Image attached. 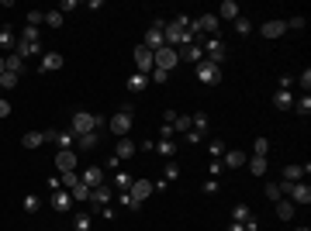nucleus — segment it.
Masks as SVG:
<instances>
[{
  "label": "nucleus",
  "instance_id": "nucleus-1",
  "mask_svg": "<svg viewBox=\"0 0 311 231\" xmlns=\"http://www.w3.org/2000/svg\"><path fill=\"white\" fill-rule=\"evenodd\" d=\"M107 128V117L104 114H90V111H76L73 121H69V131L73 135H90V131H104Z\"/></svg>",
  "mask_w": 311,
  "mask_h": 231
},
{
  "label": "nucleus",
  "instance_id": "nucleus-2",
  "mask_svg": "<svg viewBox=\"0 0 311 231\" xmlns=\"http://www.w3.org/2000/svg\"><path fill=\"white\" fill-rule=\"evenodd\" d=\"M107 128H111V135L128 138V131H132V104H125V107H121V111L107 121Z\"/></svg>",
  "mask_w": 311,
  "mask_h": 231
},
{
  "label": "nucleus",
  "instance_id": "nucleus-3",
  "mask_svg": "<svg viewBox=\"0 0 311 231\" xmlns=\"http://www.w3.org/2000/svg\"><path fill=\"white\" fill-rule=\"evenodd\" d=\"M197 79L208 83V86H214V83L221 79V66L211 62V59H201V62H197Z\"/></svg>",
  "mask_w": 311,
  "mask_h": 231
},
{
  "label": "nucleus",
  "instance_id": "nucleus-4",
  "mask_svg": "<svg viewBox=\"0 0 311 231\" xmlns=\"http://www.w3.org/2000/svg\"><path fill=\"white\" fill-rule=\"evenodd\" d=\"M152 62H156V69H173V66H180V52L176 49H170V45H163L159 52H152Z\"/></svg>",
  "mask_w": 311,
  "mask_h": 231
},
{
  "label": "nucleus",
  "instance_id": "nucleus-5",
  "mask_svg": "<svg viewBox=\"0 0 311 231\" xmlns=\"http://www.w3.org/2000/svg\"><path fill=\"white\" fill-rule=\"evenodd\" d=\"M152 190H156V183H152V179H142V176H138L135 183H132V190H128V197H132L138 207H142V204H145V200L152 197Z\"/></svg>",
  "mask_w": 311,
  "mask_h": 231
},
{
  "label": "nucleus",
  "instance_id": "nucleus-6",
  "mask_svg": "<svg viewBox=\"0 0 311 231\" xmlns=\"http://www.w3.org/2000/svg\"><path fill=\"white\" fill-rule=\"evenodd\" d=\"M135 66H138V73L142 76H149L156 69V62H152V52L145 49V45H135Z\"/></svg>",
  "mask_w": 311,
  "mask_h": 231
},
{
  "label": "nucleus",
  "instance_id": "nucleus-7",
  "mask_svg": "<svg viewBox=\"0 0 311 231\" xmlns=\"http://www.w3.org/2000/svg\"><path fill=\"white\" fill-rule=\"evenodd\" d=\"M80 183H83L87 190H97V187H104V169H100V166H90V169H83Z\"/></svg>",
  "mask_w": 311,
  "mask_h": 231
},
{
  "label": "nucleus",
  "instance_id": "nucleus-8",
  "mask_svg": "<svg viewBox=\"0 0 311 231\" xmlns=\"http://www.w3.org/2000/svg\"><path fill=\"white\" fill-rule=\"evenodd\" d=\"M142 45H145V49H149V52H159V49H163V45H166V38H163V28H149V31H145V41H142Z\"/></svg>",
  "mask_w": 311,
  "mask_h": 231
},
{
  "label": "nucleus",
  "instance_id": "nucleus-9",
  "mask_svg": "<svg viewBox=\"0 0 311 231\" xmlns=\"http://www.w3.org/2000/svg\"><path fill=\"white\" fill-rule=\"evenodd\" d=\"M14 52H18L21 59H31V56H42V41H31V38H21L18 45H14Z\"/></svg>",
  "mask_w": 311,
  "mask_h": 231
},
{
  "label": "nucleus",
  "instance_id": "nucleus-10",
  "mask_svg": "<svg viewBox=\"0 0 311 231\" xmlns=\"http://www.w3.org/2000/svg\"><path fill=\"white\" fill-rule=\"evenodd\" d=\"M56 166H59V173H73V169H76V152H73V149H62V152L56 155Z\"/></svg>",
  "mask_w": 311,
  "mask_h": 231
},
{
  "label": "nucleus",
  "instance_id": "nucleus-11",
  "mask_svg": "<svg viewBox=\"0 0 311 231\" xmlns=\"http://www.w3.org/2000/svg\"><path fill=\"white\" fill-rule=\"evenodd\" d=\"M204 56L211 59V62H218V66H221V59H225V45H221L218 38H208V41H204Z\"/></svg>",
  "mask_w": 311,
  "mask_h": 231
},
{
  "label": "nucleus",
  "instance_id": "nucleus-12",
  "mask_svg": "<svg viewBox=\"0 0 311 231\" xmlns=\"http://www.w3.org/2000/svg\"><path fill=\"white\" fill-rule=\"evenodd\" d=\"M197 31L201 35H214L218 31V14H201L197 18Z\"/></svg>",
  "mask_w": 311,
  "mask_h": 231
},
{
  "label": "nucleus",
  "instance_id": "nucleus-13",
  "mask_svg": "<svg viewBox=\"0 0 311 231\" xmlns=\"http://www.w3.org/2000/svg\"><path fill=\"white\" fill-rule=\"evenodd\" d=\"M42 73H52V69H62V56L59 52H42Z\"/></svg>",
  "mask_w": 311,
  "mask_h": 231
},
{
  "label": "nucleus",
  "instance_id": "nucleus-14",
  "mask_svg": "<svg viewBox=\"0 0 311 231\" xmlns=\"http://www.w3.org/2000/svg\"><path fill=\"white\" fill-rule=\"evenodd\" d=\"M291 204H311L308 183H294V187H291Z\"/></svg>",
  "mask_w": 311,
  "mask_h": 231
},
{
  "label": "nucleus",
  "instance_id": "nucleus-15",
  "mask_svg": "<svg viewBox=\"0 0 311 231\" xmlns=\"http://www.w3.org/2000/svg\"><path fill=\"white\" fill-rule=\"evenodd\" d=\"M135 149H138V145L132 142V138H121V142L114 145V155L121 159V162H125V159H132V155H135Z\"/></svg>",
  "mask_w": 311,
  "mask_h": 231
},
{
  "label": "nucleus",
  "instance_id": "nucleus-16",
  "mask_svg": "<svg viewBox=\"0 0 311 231\" xmlns=\"http://www.w3.org/2000/svg\"><path fill=\"white\" fill-rule=\"evenodd\" d=\"M52 207H56V211H69V207H73L69 190H52Z\"/></svg>",
  "mask_w": 311,
  "mask_h": 231
},
{
  "label": "nucleus",
  "instance_id": "nucleus-17",
  "mask_svg": "<svg viewBox=\"0 0 311 231\" xmlns=\"http://www.w3.org/2000/svg\"><path fill=\"white\" fill-rule=\"evenodd\" d=\"M246 159H249V155L242 152V149H228V152H225V166H228V169H239V166H246Z\"/></svg>",
  "mask_w": 311,
  "mask_h": 231
},
{
  "label": "nucleus",
  "instance_id": "nucleus-18",
  "mask_svg": "<svg viewBox=\"0 0 311 231\" xmlns=\"http://www.w3.org/2000/svg\"><path fill=\"white\" fill-rule=\"evenodd\" d=\"M259 31H263V38H280V35L287 31V24H284V21H266Z\"/></svg>",
  "mask_w": 311,
  "mask_h": 231
},
{
  "label": "nucleus",
  "instance_id": "nucleus-19",
  "mask_svg": "<svg viewBox=\"0 0 311 231\" xmlns=\"http://www.w3.org/2000/svg\"><path fill=\"white\" fill-rule=\"evenodd\" d=\"M90 204L94 207H104V204H111V187H97V190H90Z\"/></svg>",
  "mask_w": 311,
  "mask_h": 231
},
{
  "label": "nucleus",
  "instance_id": "nucleus-20",
  "mask_svg": "<svg viewBox=\"0 0 311 231\" xmlns=\"http://www.w3.org/2000/svg\"><path fill=\"white\" fill-rule=\"evenodd\" d=\"M4 69H7V73H14V76H21V73H24L28 66H24V59H21L18 52H14V56H7V59H4Z\"/></svg>",
  "mask_w": 311,
  "mask_h": 231
},
{
  "label": "nucleus",
  "instance_id": "nucleus-21",
  "mask_svg": "<svg viewBox=\"0 0 311 231\" xmlns=\"http://www.w3.org/2000/svg\"><path fill=\"white\" fill-rule=\"evenodd\" d=\"M45 142H49L45 131H28V135L21 138V145H24V149H38V145H45Z\"/></svg>",
  "mask_w": 311,
  "mask_h": 231
},
{
  "label": "nucleus",
  "instance_id": "nucleus-22",
  "mask_svg": "<svg viewBox=\"0 0 311 231\" xmlns=\"http://www.w3.org/2000/svg\"><path fill=\"white\" fill-rule=\"evenodd\" d=\"M97 145H100V131H90V135L76 138V149H83V152H90V149H97Z\"/></svg>",
  "mask_w": 311,
  "mask_h": 231
},
{
  "label": "nucleus",
  "instance_id": "nucleus-23",
  "mask_svg": "<svg viewBox=\"0 0 311 231\" xmlns=\"http://www.w3.org/2000/svg\"><path fill=\"white\" fill-rule=\"evenodd\" d=\"M221 18H225V21L242 18V11H239V4H235V0H221Z\"/></svg>",
  "mask_w": 311,
  "mask_h": 231
},
{
  "label": "nucleus",
  "instance_id": "nucleus-24",
  "mask_svg": "<svg viewBox=\"0 0 311 231\" xmlns=\"http://www.w3.org/2000/svg\"><path fill=\"white\" fill-rule=\"evenodd\" d=\"M273 104H277V111H291L294 107V94L291 90H280V94L273 97Z\"/></svg>",
  "mask_w": 311,
  "mask_h": 231
},
{
  "label": "nucleus",
  "instance_id": "nucleus-25",
  "mask_svg": "<svg viewBox=\"0 0 311 231\" xmlns=\"http://www.w3.org/2000/svg\"><path fill=\"white\" fill-rule=\"evenodd\" d=\"M145 86H149V76H142V73H132V76H128V90H132V94H142Z\"/></svg>",
  "mask_w": 311,
  "mask_h": 231
},
{
  "label": "nucleus",
  "instance_id": "nucleus-26",
  "mask_svg": "<svg viewBox=\"0 0 311 231\" xmlns=\"http://www.w3.org/2000/svg\"><path fill=\"white\" fill-rule=\"evenodd\" d=\"M69 197H73V204H90V190L76 183V187H69Z\"/></svg>",
  "mask_w": 311,
  "mask_h": 231
},
{
  "label": "nucleus",
  "instance_id": "nucleus-27",
  "mask_svg": "<svg viewBox=\"0 0 311 231\" xmlns=\"http://www.w3.org/2000/svg\"><path fill=\"white\" fill-rule=\"evenodd\" d=\"M132 183H135V176H132V173H114V187H118L121 193L132 190Z\"/></svg>",
  "mask_w": 311,
  "mask_h": 231
},
{
  "label": "nucleus",
  "instance_id": "nucleus-28",
  "mask_svg": "<svg viewBox=\"0 0 311 231\" xmlns=\"http://www.w3.org/2000/svg\"><path fill=\"white\" fill-rule=\"evenodd\" d=\"M277 217H280V221H291L294 217V204L291 200H277Z\"/></svg>",
  "mask_w": 311,
  "mask_h": 231
},
{
  "label": "nucleus",
  "instance_id": "nucleus-29",
  "mask_svg": "<svg viewBox=\"0 0 311 231\" xmlns=\"http://www.w3.org/2000/svg\"><path fill=\"white\" fill-rule=\"evenodd\" d=\"M56 145L59 149H73V145H76V135H73V131H56Z\"/></svg>",
  "mask_w": 311,
  "mask_h": 231
},
{
  "label": "nucleus",
  "instance_id": "nucleus-30",
  "mask_svg": "<svg viewBox=\"0 0 311 231\" xmlns=\"http://www.w3.org/2000/svg\"><path fill=\"white\" fill-rule=\"evenodd\" d=\"M253 155H259V159H266V155H270V138H256L253 142Z\"/></svg>",
  "mask_w": 311,
  "mask_h": 231
},
{
  "label": "nucleus",
  "instance_id": "nucleus-31",
  "mask_svg": "<svg viewBox=\"0 0 311 231\" xmlns=\"http://www.w3.org/2000/svg\"><path fill=\"white\" fill-rule=\"evenodd\" d=\"M176 176H180V166H176V159H166V169H163V183H173Z\"/></svg>",
  "mask_w": 311,
  "mask_h": 231
},
{
  "label": "nucleus",
  "instance_id": "nucleus-32",
  "mask_svg": "<svg viewBox=\"0 0 311 231\" xmlns=\"http://www.w3.org/2000/svg\"><path fill=\"white\" fill-rule=\"evenodd\" d=\"M301 176H304V166H287L284 169V183H301Z\"/></svg>",
  "mask_w": 311,
  "mask_h": 231
},
{
  "label": "nucleus",
  "instance_id": "nucleus-33",
  "mask_svg": "<svg viewBox=\"0 0 311 231\" xmlns=\"http://www.w3.org/2000/svg\"><path fill=\"white\" fill-rule=\"evenodd\" d=\"M180 59H190V62H201V59H204V49H201V45H187V49L180 52Z\"/></svg>",
  "mask_w": 311,
  "mask_h": 231
},
{
  "label": "nucleus",
  "instance_id": "nucleus-34",
  "mask_svg": "<svg viewBox=\"0 0 311 231\" xmlns=\"http://www.w3.org/2000/svg\"><path fill=\"white\" fill-rule=\"evenodd\" d=\"M156 152L163 155V159H173V155H176V145H173V142H170V138H163V142L156 145Z\"/></svg>",
  "mask_w": 311,
  "mask_h": 231
},
{
  "label": "nucleus",
  "instance_id": "nucleus-35",
  "mask_svg": "<svg viewBox=\"0 0 311 231\" xmlns=\"http://www.w3.org/2000/svg\"><path fill=\"white\" fill-rule=\"evenodd\" d=\"M190 128H194L190 114H176V121H173V131H190Z\"/></svg>",
  "mask_w": 311,
  "mask_h": 231
},
{
  "label": "nucleus",
  "instance_id": "nucleus-36",
  "mask_svg": "<svg viewBox=\"0 0 311 231\" xmlns=\"http://www.w3.org/2000/svg\"><path fill=\"white\" fill-rule=\"evenodd\" d=\"M294 111H297V114H301V117H308V114H311V97L304 94V97H301V100H294Z\"/></svg>",
  "mask_w": 311,
  "mask_h": 231
},
{
  "label": "nucleus",
  "instance_id": "nucleus-37",
  "mask_svg": "<svg viewBox=\"0 0 311 231\" xmlns=\"http://www.w3.org/2000/svg\"><path fill=\"white\" fill-rule=\"evenodd\" d=\"M249 173H253V176H263V173H266V159L253 155V159H249Z\"/></svg>",
  "mask_w": 311,
  "mask_h": 231
},
{
  "label": "nucleus",
  "instance_id": "nucleus-38",
  "mask_svg": "<svg viewBox=\"0 0 311 231\" xmlns=\"http://www.w3.org/2000/svg\"><path fill=\"white\" fill-rule=\"evenodd\" d=\"M18 79L21 76H14V73H7V69H4V73H0V86H4V90H14V86H18Z\"/></svg>",
  "mask_w": 311,
  "mask_h": 231
},
{
  "label": "nucleus",
  "instance_id": "nucleus-39",
  "mask_svg": "<svg viewBox=\"0 0 311 231\" xmlns=\"http://www.w3.org/2000/svg\"><path fill=\"white\" fill-rule=\"evenodd\" d=\"M45 24L49 28H62V11H45Z\"/></svg>",
  "mask_w": 311,
  "mask_h": 231
},
{
  "label": "nucleus",
  "instance_id": "nucleus-40",
  "mask_svg": "<svg viewBox=\"0 0 311 231\" xmlns=\"http://www.w3.org/2000/svg\"><path fill=\"white\" fill-rule=\"evenodd\" d=\"M190 121H194V131L204 135V128H208V114H204V111H197V114H190Z\"/></svg>",
  "mask_w": 311,
  "mask_h": 231
},
{
  "label": "nucleus",
  "instance_id": "nucleus-41",
  "mask_svg": "<svg viewBox=\"0 0 311 231\" xmlns=\"http://www.w3.org/2000/svg\"><path fill=\"white\" fill-rule=\"evenodd\" d=\"M249 217H253V214H249V207H246V204H239V207L232 211V221H242V224H246Z\"/></svg>",
  "mask_w": 311,
  "mask_h": 231
},
{
  "label": "nucleus",
  "instance_id": "nucleus-42",
  "mask_svg": "<svg viewBox=\"0 0 311 231\" xmlns=\"http://www.w3.org/2000/svg\"><path fill=\"white\" fill-rule=\"evenodd\" d=\"M38 207H42V200L35 197V193H28V197H24V211H28V214H35Z\"/></svg>",
  "mask_w": 311,
  "mask_h": 231
},
{
  "label": "nucleus",
  "instance_id": "nucleus-43",
  "mask_svg": "<svg viewBox=\"0 0 311 231\" xmlns=\"http://www.w3.org/2000/svg\"><path fill=\"white\" fill-rule=\"evenodd\" d=\"M18 41H14V35L7 31V28H0V49H14Z\"/></svg>",
  "mask_w": 311,
  "mask_h": 231
},
{
  "label": "nucleus",
  "instance_id": "nucleus-44",
  "mask_svg": "<svg viewBox=\"0 0 311 231\" xmlns=\"http://www.w3.org/2000/svg\"><path fill=\"white\" fill-rule=\"evenodd\" d=\"M73 228L76 231H90V217H87V214H76V217H73Z\"/></svg>",
  "mask_w": 311,
  "mask_h": 231
},
{
  "label": "nucleus",
  "instance_id": "nucleus-45",
  "mask_svg": "<svg viewBox=\"0 0 311 231\" xmlns=\"http://www.w3.org/2000/svg\"><path fill=\"white\" fill-rule=\"evenodd\" d=\"M235 31H239V35H249V31H253L249 18H235Z\"/></svg>",
  "mask_w": 311,
  "mask_h": 231
},
{
  "label": "nucleus",
  "instance_id": "nucleus-46",
  "mask_svg": "<svg viewBox=\"0 0 311 231\" xmlns=\"http://www.w3.org/2000/svg\"><path fill=\"white\" fill-rule=\"evenodd\" d=\"M59 179H62V190H69V187H76V183H80V176H76V173H62Z\"/></svg>",
  "mask_w": 311,
  "mask_h": 231
},
{
  "label": "nucleus",
  "instance_id": "nucleus-47",
  "mask_svg": "<svg viewBox=\"0 0 311 231\" xmlns=\"http://www.w3.org/2000/svg\"><path fill=\"white\" fill-rule=\"evenodd\" d=\"M42 21H45V11H28V28H35Z\"/></svg>",
  "mask_w": 311,
  "mask_h": 231
},
{
  "label": "nucleus",
  "instance_id": "nucleus-48",
  "mask_svg": "<svg viewBox=\"0 0 311 231\" xmlns=\"http://www.w3.org/2000/svg\"><path fill=\"white\" fill-rule=\"evenodd\" d=\"M208 152H211L214 159H218V155L225 152V145H221V142H218V138H214V142H208Z\"/></svg>",
  "mask_w": 311,
  "mask_h": 231
},
{
  "label": "nucleus",
  "instance_id": "nucleus-49",
  "mask_svg": "<svg viewBox=\"0 0 311 231\" xmlns=\"http://www.w3.org/2000/svg\"><path fill=\"white\" fill-rule=\"evenodd\" d=\"M266 197H270V200H284V197H280V187H277V183H266Z\"/></svg>",
  "mask_w": 311,
  "mask_h": 231
},
{
  "label": "nucleus",
  "instance_id": "nucleus-50",
  "mask_svg": "<svg viewBox=\"0 0 311 231\" xmlns=\"http://www.w3.org/2000/svg\"><path fill=\"white\" fill-rule=\"evenodd\" d=\"M149 76H152V83H166V76H170V73H166V69H152Z\"/></svg>",
  "mask_w": 311,
  "mask_h": 231
},
{
  "label": "nucleus",
  "instance_id": "nucleus-51",
  "mask_svg": "<svg viewBox=\"0 0 311 231\" xmlns=\"http://www.w3.org/2000/svg\"><path fill=\"white\" fill-rule=\"evenodd\" d=\"M301 86H304V94L311 90V69H304V73H301Z\"/></svg>",
  "mask_w": 311,
  "mask_h": 231
},
{
  "label": "nucleus",
  "instance_id": "nucleus-52",
  "mask_svg": "<svg viewBox=\"0 0 311 231\" xmlns=\"http://www.w3.org/2000/svg\"><path fill=\"white\" fill-rule=\"evenodd\" d=\"M121 204H125L128 211H138V204H135V200H132V197H128V193H121Z\"/></svg>",
  "mask_w": 311,
  "mask_h": 231
},
{
  "label": "nucleus",
  "instance_id": "nucleus-53",
  "mask_svg": "<svg viewBox=\"0 0 311 231\" xmlns=\"http://www.w3.org/2000/svg\"><path fill=\"white\" fill-rule=\"evenodd\" d=\"M201 138H204V135H201V131H194V128H190V131H187V142H190V145H197V142H201Z\"/></svg>",
  "mask_w": 311,
  "mask_h": 231
},
{
  "label": "nucleus",
  "instance_id": "nucleus-54",
  "mask_svg": "<svg viewBox=\"0 0 311 231\" xmlns=\"http://www.w3.org/2000/svg\"><path fill=\"white\" fill-rule=\"evenodd\" d=\"M24 38H31V41H38L42 35H38V28H24Z\"/></svg>",
  "mask_w": 311,
  "mask_h": 231
},
{
  "label": "nucleus",
  "instance_id": "nucleus-55",
  "mask_svg": "<svg viewBox=\"0 0 311 231\" xmlns=\"http://www.w3.org/2000/svg\"><path fill=\"white\" fill-rule=\"evenodd\" d=\"M287 28H304V18H291V21H284Z\"/></svg>",
  "mask_w": 311,
  "mask_h": 231
},
{
  "label": "nucleus",
  "instance_id": "nucleus-56",
  "mask_svg": "<svg viewBox=\"0 0 311 231\" xmlns=\"http://www.w3.org/2000/svg\"><path fill=\"white\" fill-rule=\"evenodd\" d=\"M7 114H11V104H7V100L0 97V117H7Z\"/></svg>",
  "mask_w": 311,
  "mask_h": 231
},
{
  "label": "nucleus",
  "instance_id": "nucleus-57",
  "mask_svg": "<svg viewBox=\"0 0 311 231\" xmlns=\"http://www.w3.org/2000/svg\"><path fill=\"white\" fill-rule=\"evenodd\" d=\"M246 231H259V221H256V217H249V221H246Z\"/></svg>",
  "mask_w": 311,
  "mask_h": 231
},
{
  "label": "nucleus",
  "instance_id": "nucleus-58",
  "mask_svg": "<svg viewBox=\"0 0 311 231\" xmlns=\"http://www.w3.org/2000/svg\"><path fill=\"white\" fill-rule=\"evenodd\" d=\"M228 231H246V224H242V221H232V224H228Z\"/></svg>",
  "mask_w": 311,
  "mask_h": 231
},
{
  "label": "nucleus",
  "instance_id": "nucleus-59",
  "mask_svg": "<svg viewBox=\"0 0 311 231\" xmlns=\"http://www.w3.org/2000/svg\"><path fill=\"white\" fill-rule=\"evenodd\" d=\"M0 73H4V56H0Z\"/></svg>",
  "mask_w": 311,
  "mask_h": 231
},
{
  "label": "nucleus",
  "instance_id": "nucleus-60",
  "mask_svg": "<svg viewBox=\"0 0 311 231\" xmlns=\"http://www.w3.org/2000/svg\"><path fill=\"white\" fill-rule=\"evenodd\" d=\"M297 231H308V228H297Z\"/></svg>",
  "mask_w": 311,
  "mask_h": 231
}]
</instances>
